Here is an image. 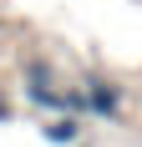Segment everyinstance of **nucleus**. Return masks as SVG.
<instances>
[{"label": "nucleus", "instance_id": "obj_1", "mask_svg": "<svg viewBox=\"0 0 142 147\" xmlns=\"http://www.w3.org/2000/svg\"><path fill=\"white\" fill-rule=\"evenodd\" d=\"M81 96H86V112H97V117H117V112H122V86L101 81V76H91V81H86Z\"/></svg>", "mask_w": 142, "mask_h": 147}, {"label": "nucleus", "instance_id": "obj_2", "mask_svg": "<svg viewBox=\"0 0 142 147\" xmlns=\"http://www.w3.org/2000/svg\"><path fill=\"white\" fill-rule=\"evenodd\" d=\"M41 137H46L51 147H76V142H81V117L61 112L56 122H46V127H41Z\"/></svg>", "mask_w": 142, "mask_h": 147}, {"label": "nucleus", "instance_id": "obj_3", "mask_svg": "<svg viewBox=\"0 0 142 147\" xmlns=\"http://www.w3.org/2000/svg\"><path fill=\"white\" fill-rule=\"evenodd\" d=\"M5 117H10V102H5V96H0V122H5Z\"/></svg>", "mask_w": 142, "mask_h": 147}]
</instances>
